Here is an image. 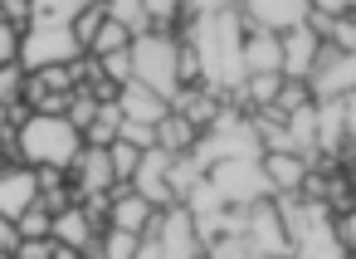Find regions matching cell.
Instances as JSON below:
<instances>
[{
    "label": "cell",
    "mask_w": 356,
    "mask_h": 259,
    "mask_svg": "<svg viewBox=\"0 0 356 259\" xmlns=\"http://www.w3.org/2000/svg\"><path fill=\"white\" fill-rule=\"evenodd\" d=\"M181 20H191L181 45L195 54V69H200V88L215 93V98H234L244 88V20H239V6H181Z\"/></svg>",
    "instance_id": "obj_1"
},
{
    "label": "cell",
    "mask_w": 356,
    "mask_h": 259,
    "mask_svg": "<svg viewBox=\"0 0 356 259\" xmlns=\"http://www.w3.org/2000/svg\"><path fill=\"white\" fill-rule=\"evenodd\" d=\"M83 6H30V25L20 30V45H15V64L25 74H40V69H64L74 59H83L79 40H74V20H79Z\"/></svg>",
    "instance_id": "obj_2"
},
{
    "label": "cell",
    "mask_w": 356,
    "mask_h": 259,
    "mask_svg": "<svg viewBox=\"0 0 356 259\" xmlns=\"http://www.w3.org/2000/svg\"><path fill=\"white\" fill-rule=\"evenodd\" d=\"M15 147L25 157L30 171H69L74 157L83 152V137L69 127V118H54V113H30L15 132Z\"/></svg>",
    "instance_id": "obj_3"
},
{
    "label": "cell",
    "mask_w": 356,
    "mask_h": 259,
    "mask_svg": "<svg viewBox=\"0 0 356 259\" xmlns=\"http://www.w3.org/2000/svg\"><path fill=\"white\" fill-rule=\"evenodd\" d=\"M264 157V142H259V132H254V123L249 118H239V113H229V108H220V118L191 142V152H186V162L205 176L210 166H220V162H259Z\"/></svg>",
    "instance_id": "obj_4"
},
{
    "label": "cell",
    "mask_w": 356,
    "mask_h": 259,
    "mask_svg": "<svg viewBox=\"0 0 356 259\" xmlns=\"http://www.w3.org/2000/svg\"><path fill=\"white\" fill-rule=\"evenodd\" d=\"M127 64H132V84L156 93L166 108L181 93V40L176 35H142L127 45Z\"/></svg>",
    "instance_id": "obj_5"
},
{
    "label": "cell",
    "mask_w": 356,
    "mask_h": 259,
    "mask_svg": "<svg viewBox=\"0 0 356 259\" xmlns=\"http://www.w3.org/2000/svg\"><path fill=\"white\" fill-rule=\"evenodd\" d=\"M205 181L215 186V196H220L225 210H249V205H259V201L273 196L259 162H220V166L205 171Z\"/></svg>",
    "instance_id": "obj_6"
},
{
    "label": "cell",
    "mask_w": 356,
    "mask_h": 259,
    "mask_svg": "<svg viewBox=\"0 0 356 259\" xmlns=\"http://www.w3.org/2000/svg\"><path fill=\"white\" fill-rule=\"evenodd\" d=\"M302 88H307V103H337V98H351L356 93V54H337V49H317V59H312V69H307V79H302Z\"/></svg>",
    "instance_id": "obj_7"
},
{
    "label": "cell",
    "mask_w": 356,
    "mask_h": 259,
    "mask_svg": "<svg viewBox=\"0 0 356 259\" xmlns=\"http://www.w3.org/2000/svg\"><path fill=\"white\" fill-rule=\"evenodd\" d=\"M152 244H156V259H200V244H195V230H191V215L181 205L171 210H156L152 225H147Z\"/></svg>",
    "instance_id": "obj_8"
},
{
    "label": "cell",
    "mask_w": 356,
    "mask_h": 259,
    "mask_svg": "<svg viewBox=\"0 0 356 259\" xmlns=\"http://www.w3.org/2000/svg\"><path fill=\"white\" fill-rule=\"evenodd\" d=\"M239 20L264 35H288V30L307 25V6L302 0H249V6H239Z\"/></svg>",
    "instance_id": "obj_9"
},
{
    "label": "cell",
    "mask_w": 356,
    "mask_h": 259,
    "mask_svg": "<svg viewBox=\"0 0 356 259\" xmlns=\"http://www.w3.org/2000/svg\"><path fill=\"white\" fill-rule=\"evenodd\" d=\"M351 98H337V103H312V127H317V157L322 152H337L346 162V147H351Z\"/></svg>",
    "instance_id": "obj_10"
},
{
    "label": "cell",
    "mask_w": 356,
    "mask_h": 259,
    "mask_svg": "<svg viewBox=\"0 0 356 259\" xmlns=\"http://www.w3.org/2000/svg\"><path fill=\"white\" fill-rule=\"evenodd\" d=\"M49 240L64 244V249H74L79 259H93V249H98V220L83 205H69V210H59L49 220Z\"/></svg>",
    "instance_id": "obj_11"
},
{
    "label": "cell",
    "mask_w": 356,
    "mask_h": 259,
    "mask_svg": "<svg viewBox=\"0 0 356 259\" xmlns=\"http://www.w3.org/2000/svg\"><path fill=\"white\" fill-rule=\"evenodd\" d=\"M166 166H171V157L161 147H147L142 162H137V171H132V196H142L152 210H171L176 205L171 191H166Z\"/></svg>",
    "instance_id": "obj_12"
},
{
    "label": "cell",
    "mask_w": 356,
    "mask_h": 259,
    "mask_svg": "<svg viewBox=\"0 0 356 259\" xmlns=\"http://www.w3.org/2000/svg\"><path fill=\"white\" fill-rule=\"evenodd\" d=\"M74 191H83V201H98V196H108L118 181H113V166H108V152L103 147H83L79 157H74Z\"/></svg>",
    "instance_id": "obj_13"
},
{
    "label": "cell",
    "mask_w": 356,
    "mask_h": 259,
    "mask_svg": "<svg viewBox=\"0 0 356 259\" xmlns=\"http://www.w3.org/2000/svg\"><path fill=\"white\" fill-rule=\"evenodd\" d=\"M35 171L30 166H0V220H20L35 205Z\"/></svg>",
    "instance_id": "obj_14"
},
{
    "label": "cell",
    "mask_w": 356,
    "mask_h": 259,
    "mask_svg": "<svg viewBox=\"0 0 356 259\" xmlns=\"http://www.w3.org/2000/svg\"><path fill=\"white\" fill-rule=\"evenodd\" d=\"M113 108H118L122 123H137V127H156V123L171 113L156 93H147V88H137V84H122V88L113 93Z\"/></svg>",
    "instance_id": "obj_15"
},
{
    "label": "cell",
    "mask_w": 356,
    "mask_h": 259,
    "mask_svg": "<svg viewBox=\"0 0 356 259\" xmlns=\"http://www.w3.org/2000/svg\"><path fill=\"white\" fill-rule=\"evenodd\" d=\"M259 166H264V181H268V191L273 196H298L302 191V181H307V162H298L293 152H264L259 157ZM268 196V201H273Z\"/></svg>",
    "instance_id": "obj_16"
},
{
    "label": "cell",
    "mask_w": 356,
    "mask_h": 259,
    "mask_svg": "<svg viewBox=\"0 0 356 259\" xmlns=\"http://www.w3.org/2000/svg\"><path fill=\"white\" fill-rule=\"evenodd\" d=\"M152 205L142 201V196H132V191H118L113 201H108V230H127V235H147V225H152Z\"/></svg>",
    "instance_id": "obj_17"
},
{
    "label": "cell",
    "mask_w": 356,
    "mask_h": 259,
    "mask_svg": "<svg viewBox=\"0 0 356 259\" xmlns=\"http://www.w3.org/2000/svg\"><path fill=\"white\" fill-rule=\"evenodd\" d=\"M244 79H259V74H278V35H264V30H244Z\"/></svg>",
    "instance_id": "obj_18"
},
{
    "label": "cell",
    "mask_w": 356,
    "mask_h": 259,
    "mask_svg": "<svg viewBox=\"0 0 356 259\" xmlns=\"http://www.w3.org/2000/svg\"><path fill=\"white\" fill-rule=\"evenodd\" d=\"M118 127H122L118 108H113V103H98L93 123L83 127V147H113V142H118Z\"/></svg>",
    "instance_id": "obj_19"
},
{
    "label": "cell",
    "mask_w": 356,
    "mask_h": 259,
    "mask_svg": "<svg viewBox=\"0 0 356 259\" xmlns=\"http://www.w3.org/2000/svg\"><path fill=\"white\" fill-rule=\"evenodd\" d=\"M137 240H142V235H127V230H103V240H98L93 259H132V254H137Z\"/></svg>",
    "instance_id": "obj_20"
},
{
    "label": "cell",
    "mask_w": 356,
    "mask_h": 259,
    "mask_svg": "<svg viewBox=\"0 0 356 259\" xmlns=\"http://www.w3.org/2000/svg\"><path fill=\"white\" fill-rule=\"evenodd\" d=\"M108 152V166H113V181L122 186V181H132V171H137V162H142V152L137 147H127V142H113V147H103Z\"/></svg>",
    "instance_id": "obj_21"
},
{
    "label": "cell",
    "mask_w": 356,
    "mask_h": 259,
    "mask_svg": "<svg viewBox=\"0 0 356 259\" xmlns=\"http://www.w3.org/2000/svg\"><path fill=\"white\" fill-rule=\"evenodd\" d=\"M49 220H54V215H49L44 205H30V210L15 220V235H20V240H49Z\"/></svg>",
    "instance_id": "obj_22"
},
{
    "label": "cell",
    "mask_w": 356,
    "mask_h": 259,
    "mask_svg": "<svg viewBox=\"0 0 356 259\" xmlns=\"http://www.w3.org/2000/svg\"><path fill=\"white\" fill-rule=\"evenodd\" d=\"M20 93H25V69L20 64H6V69H0V108H15Z\"/></svg>",
    "instance_id": "obj_23"
},
{
    "label": "cell",
    "mask_w": 356,
    "mask_h": 259,
    "mask_svg": "<svg viewBox=\"0 0 356 259\" xmlns=\"http://www.w3.org/2000/svg\"><path fill=\"white\" fill-rule=\"evenodd\" d=\"M118 142H127V147L147 152V147H156V127H137V123H122V127H118Z\"/></svg>",
    "instance_id": "obj_24"
},
{
    "label": "cell",
    "mask_w": 356,
    "mask_h": 259,
    "mask_svg": "<svg viewBox=\"0 0 356 259\" xmlns=\"http://www.w3.org/2000/svg\"><path fill=\"white\" fill-rule=\"evenodd\" d=\"M54 254H59L54 240H20L15 244V259H54Z\"/></svg>",
    "instance_id": "obj_25"
},
{
    "label": "cell",
    "mask_w": 356,
    "mask_h": 259,
    "mask_svg": "<svg viewBox=\"0 0 356 259\" xmlns=\"http://www.w3.org/2000/svg\"><path fill=\"white\" fill-rule=\"evenodd\" d=\"M15 45H20V35H15L10 25H0V69L15 64Z\"/></svg>",
    "instance_id": "obj_26"
},
{
    "label": "cell",
    "mask_w": 356,
    "mask_h": 259,
    "mask_svg": "<svg viewBox=\"0 0 356 259\" xmlns=\"http://www.w3.org/2000/svg\"><path fill=\"white\" fill-rule=\"evenodd\" d=\"M15 244H20L15 225H10V220H0V259H15Z\"/></svg>",
    "instance_id": "obj_27"
}]
</instances>
